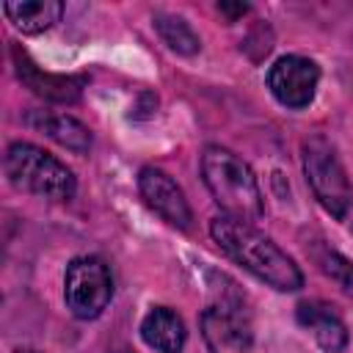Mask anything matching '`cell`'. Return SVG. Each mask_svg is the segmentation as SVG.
<instances>
[{
    "mask_svg": "<svg viewBox=\"0 0 353 353\" xmlns=\"http://www.w3.org/2000/svg\"><path fill=\"white\" fill-rule=\"evenodd\" d=\"M210 234L232 262H237L243 270H248L268 287L279 292H295L303 287V273L292 262V256H287L254 223L218 215L210 223Z\"/></svg>",
    "mask_w": 353,
    "mask_h": 353,
    "instance_id": "1",
    "label": "cell"
},
{
    "mask_svg": "<svg viewBox=\"0 0 353 353\" xmlns=\"http://www.w3.org/2000/svg\"><path fill=\"white\" fill-rule=\"evenodd\" d=\"M201 176L215 204L223 210V215L245 223L262 218L265 201L259 182L248 168V163H243L234 152L223 146H207L201 154Z\"/></svg>",
    "mask_w": 353,
    "mask_h": 353,
    "instance_id": "2",
    "label": "cell"
},
{
    "mask_svg": "<svg viewBox=\"0 0 353 353\" xmlns=\"http://www.w3.org/2000/svg\"><path fill=\"white\" fill-rule=\"evenodd\" d=\"M6 176L14 188L50 201H66L74 196L77 188L72 171L58 157L25 141H17L6 149Z\"/></svg>",
    "mask_w": 353,
    "mask_h": 353,
    "instance_id": "3",
    "label": "cell"
},
{
    "mask_svg": "<svg viewBox=\"0 0 353 353\" xmlns=\"http://www.w3.org/2000/svg\"><path fill=\"white\" fill-rule=\"evenodd\" d=\"M303 174H306V182H309L314 199L325 207V212H331L334 218L342 221L350 210L353 188H350V179H347L334 146L323 135L303 141Z\"/></svg>",
    "mask_w": 353,
    "mask_h": 353,
    "instance_id": "4",
    "label": "cell"
},
{
    "mask_svg": "<svg viewBox=\"0 0 353 353\" xmlns=\"http://www.w3.org/2000/svg\"><path fill=\"white\" fill-rule=\"evenodd\" d=\"M66 309L77 320H94L105 312L113 298V276L110 268L99 256H77L66 268L63 279Z\"/></svg>",
    "mask_w": 353,
    "mask_h": 353,
    "instance_id": "5",
    "label": "cell"
},
{
    "mask_svg": "<svg viewBox=\"0 0 353 353\" xmlns=\"http://www.w3.org/2000/svg\"><path fill=\"white\" fill-rule=\"evenodd\" d=\"M201 336L210 353H251L254 331L240 301H221L201 312Z\"/></svg>",
    "mask_w": 353,
    "mask_h": 353,
    "instance_id": "6",
    "label": "cell"
},
{
    "mask_svg": "<svg viewBox=\"0 0 353 353\" xmlns=\"http://www.w3.org/2000/svg\"><path fill=\"white\" fill-rule=\"evenodd\" d=\"M320 83V69L314 61L301 58V55H281L270 69H268V88L270 94L292 110L306 108L314 99Z\"/></svg>",
    "mask_w": 353,
    "mask_h": 353,
    "instance_id": "7",
    "label": "cell"
},
{
    "mask_svg": "<svg viewBox=\"0 0 353 353\" xmlns=\"http://www.w3.org/2000/svg\"><path fill=\"white\" fill-rule=\"evenodd\" d=\"M138 190H141V199L146 201V207L152 212H157L165 223H171L176 229H190L193 212L188 207V199H185L182 188L165 171H160L154 165L141 168V174H138Z\"/></svg>",
    "mask_w": 353,
    "mask_h": 353,
    "instance_id": "8",
    "label": "cell"
},
{
    "mask_svg": "<svg viewBox=\"0 0 353 353\" xmlns=\"http://www.w3.org/2000/svg\"><path fill=\"white\" fill-rule=\"evenodd\" d=\"M298 323L312 331V336L317 339V345L325 353H342L347 345V328L342 323V317L334 312V306L323 303V301H303L295 309Z\"/></svg>",
    "mask_w": 353,
    "mask_h": 353,
    "instance_id": "9",
    "label": "cell"
},
{
    "mask_svg": "<svg viewBox=\"0 0 353 353\" xmlns=\"http://www.w3.org/2000/svg\"><path fill=\"white\" fill-rule=\"evenodd\" d=\"M141 339L157 353H182L185 347V323L168 306H154L141 320Z\"/></svg>",
    "mask_w": 353,
    "mask_h": 353,
    "instance_id": "10",
    "label": "cell"
},
{
    "mask_svg": "<svg viewBox=\"0 0 353 353\" xmlns=\"http://www.w3.org/2000/svg\"><path fill=\"white\" fill-rule=\"evenodd\" d=\"M14 61H17V74L19 80L39 97L52 99V102H74L80 97V80L72 77H55L41 72L25 52L19 55V50H14Z\"/></svg>",
    "mask_w": 353,
    "mask_h": 353,
    "instance_id": "11",
    "label": "cell"
},
{
    "mask_svg": "<svg viewBox=\"0 0 353 353\" xmlns=\"http://www.w3.org/2000/svg\"><path fill=\"white\" fill-rule=\"evenodd\" d=\"M6 17L19 28L22 33H41L61 22L63 3L58 0H19V3H3Z\"/></svg>",
    "mask_w": 353,
    "mask_h": 353,
    "instance_id": "12",
    "label": "cell"
},
{
    "mask_svg": "<svg viewBox=\"0 0 353 353\" xmlns=\"http://www.w3.org/2000/svg\"><path fill=\"white\" fill-rule=\"evenodd\" d=\"M28 121H30L36 130H41L44 135H50L55 143H61V146H66V149H72V152H77V154L88 152V146H91V132H88V127H85L83 121L66 116V113H44V110H41L39 116H30Z\"/></svg>",
    "mask_w": 353,
    "mask_h": 353,
    "instance_id": "13",
    "label": "cell"
},
{
    "mask_svg": "<svg viewBox=\"0 0 353 353\" xmlns=\"http://www.w3.org/2000/svg\"><path fill=\"white\" fill-rule=\"evenodd\" d=\"M154 28L160 33V39L179 55H196L201 41L193 33V28L182 19V17H171V14H157L154 17Z\"/></svg>",
    "mask_w": 353,
    "mask_h": 353,
    "instance_id": "14",
    "label": "cell"
},
{
    "mask_svg": "<svg viewBox=\"0 0 353 353\" xmlns=\"http://www.w3.org/2000/svg\"><path fill=\"white\" fill-rule=\"evenodd\" d=\"M320 268L342 287V292H345L347 298H353V262H350V259H345V256L336 254V251H325V254L320 256Z\"/></svg>",
    "mask_w": 353,
    "mask_h": 353,
    "instance_id": "15",
    "label": "cell"
},
{
    "mask_svg": "<svg viewBox=\"0 0 353 353\" xmlns=\"http://www.w3.org/2000/svg\"><path fill=\"white\" fill-rule=\"evenodd\" d=\"M218 11L226 14L229 22H234L237 17H243V14L248 11V6H245V3H218Z\"/></svg>",
    "mask_w": 353,
    "mask_h": 353,
    "instance_id": "16",
    "label": "cell"
},
{
    "mask_svg": "<svg viewBox=\"0 0 353 353\" xmlns=\"http://www.w3.org/2000/svg\"><path fill=\"white\" fill-rule=\"evenodd\" d=\"M17 353H36V350H17Z\"/></svg>",
    "mask_w": 353,
    "mask_h": 353,
    "instance_id": "17",
    "label": "cell"
},
{
    "mask_svg": "<svg viewBox=\"0 0 353 353\" xmlns=\"http://www.w3.org/2000/svg\"><path fill=\"white\" fill-rule=\"evenodd\" d=\"M113 353H130V350H113Z\"/></svg>",
    "mask_w": 353,
    "mask_h": 353,
    "instance_id": "18",
    "label": "cell"
}]
</instances>
